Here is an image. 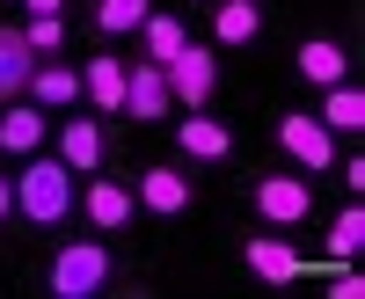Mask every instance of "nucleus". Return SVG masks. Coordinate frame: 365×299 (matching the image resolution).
<instances>
[{
    "label": "nucleus",
    "mask_w": 365,
    "mask_h": 299,
    "mask_svg": "<svg viewBox=\"0 0 365 299\" xmlns=\"http://www.w3.org/2000/svg\"><path fill=\"white\" fill-rule=\"evenodd\" d=\"M292 66H299L307 88H336V80H351V51L336 37H307V44L292 51Z\"/></svg>",
    "instance_id": "obj_14"
},
{
    "label": "nucleus",
    "mask_w": 365,
    "mask_h": 299,
    "mask_svg": "<svg viewBox=\"0 0 365 299\" xmlns=\"http://www.w3.org/2000/svg\"><path fill=\"white\" fill-rule=\"evenodd\" d=\"M29 15H66V0H22Z\"/></svg>",
    "instance_id": "obj_25"
},
{
    "label": "nucleus",
    "mask_w": 365,
    "mask_h": 299,
    "mask_svg": "<svg viewBox=\"0 0 365 299\" xmlns=\"http://www.w3.org/2000/svg\"><path fill=\"white\" fill-rule=\"evenodd\" d=\"M58 161H66L73 175H96L110 161V132H103V117H66L58 125Z\"/></svg>",
    "instance_id": "obj_9"
},
{
    "label": "nucleus",
    "mask_w": 365,
    "mask_h": 299,
    "mask_svg": "<svg viewBox=\"0 0 365 299\" xmlns=\"http://www.w3.org/2000/svg\"><path fill=\"white\" fill-rule=\"evenodd\" d=\"M241 263H249L263 285H299L307 278V256H299L285 234H249V241H241Z\"/></svg>",
    "instance_id": "obj_7"
},
{
    "label": "nucleus",
    "mask_w": 365,
    "mask_h": 299,
    "mask_svg": "<svg viewBox=\"0 0 365 299\" xmlns=\"http://www.w3.org/2000/svg\"><path fill=\"white\" fill-rule=\"evenodd\" d=\"M22 44L37 58H58V51H66V15H29L22 22Z\"/></svg>",
    "instance_id": "obj_22"
},
{
    "label": "nucleus",
    "mask_w": 365,
    "mask_h": 299,
    "mask_svg": "<svg viewBox=\"0 0 365 299\" xmlns=\"http://www.w3.org/2000/svg\"><path fill=\"white\" fill-rule=\"evenodd\" d=\"M81 212H88V226H96V234H125L132 212H139V197L117 183V175H96V183L81 190Z\"/></svg>",
    "instance_id": "obj_11"
},
{
    "label": "nucleus",
    "mask_w": 365,
    "mask_h": 299,
    "mask_svg": "<svg viewBox=\"0 0 365 299\" xmlns=\"http://www.w3.org/2000/svg\"><path fill=\"white\" fill-rule=\"evenodd\" d=\"M175 154H182V161H227V154H234V132L220 125V117L190 110V117H175Z\"/></svg>",
    "instance_id": "obj_12"
},
{
    "label": "nucleus",
    "mask_w": 365,
    "mask_h": 299,
    "mask_svg": "<svg viewBox=\"0 0 365 299\" xmlns=\"http://www.w3.org/2000/svg\"><path fill=\"white\" fill-rule=\"evenodd\" d=\"M15 212L29 226H66L73 219V168L58 154H22V175H15Z\"/></svg>",
    "instance_id": "obj_1"
},
{
    "label": "nucleus",
    "mask_w": 365,
    "mask_h": 299,
    "mask_svg": "<svg viewBox=\"0 0 365 299\" xmlns=\"http://www.w3.org/2000/svg\"><path fill=\"white\" fill-rule=\"evenodd\" d=\"M322 125L329 132H365V88L358 80H336V88H322Z\"/></svg>",
    "instance_id": "obj_18"
},
{
    "label": "nucleus",
    "mask_w": 365,
    "mask_h": 299,
    "mask_svg": "<svg viewBox=\"0 0 365 299\" xmlns=\"http://www.w3.org/2000/svg\"><path fill=\"white\" fill-rule=\"evenodd\" d=\"M263 226H307L314 219V175H256Z\"/></svg>",
    "instance_id": "obj_4"
},
{
    "label": "nucleus",
    "mask_w": 365,
    "mask_h": 299,
    "mask_svg": "<svg viewBox=\"0 0 365 299\" xmlns=\"http://www.w3.org/2000/svg\"><path fill=\"white\" fill-rule=\"evenodd\" d=\"M15 219V175H0V226Z\"/></svg>",
    "instance_id": "obj_24"
},
{
    "label": "nucleus",
    "mask_w": 365,
    "mask_h": 299,
    "mask_svg": "<svg viewBox=\"0 0 365 299\" xmlns=\"http://www.w3.org/2000/svg\"><path fill=\"white\" fill-rule=\"evenodd\" d=\"M81 103H96V117L125 110V58H117V51H103V58L81 66Z\"/></svg>",
    "instance_id": "obj_13"
},
{
    "label": "nucleus",
    "mask_w": 365,
    "mask_h": 299,
    "mask_svg": "<svg viewBox=\"0 0 365 299\" xmlns=\"http://www.w3.org/2000/svg\"><path fill=\"white\" fill-rule=\"evenodd\" d=\"M146 15H154V0H96V29L103 37H132Z\"/></svg>",
    "instance_id": "obj_21"
},
{
    "label": "nucleus",
    "mask_w": 365,
    "mask_h": 299,
    "mask_svg": "<svg viewBox=\"0 0 365 299\" xmlns=\"http://www.w3.org/2000/svg\"><path fill=\"white\" fill-rule=\"evenodd\" d=\"M132 197H139V212H161V219H175V212H190V175H182L175 161H161V168H139V183H132Z\"/></svg>",
    "instance_id": "obj_8"
},
{
    "label": "nucleus",
    "mask_w": 365,
    "mask_h": 299,
    "mask_svg": "<svg viewBox=\"0 0 365 299\" xmlns=\"http://www.w3.org/2000/svg\"><path fill=\"white\" fill-rule=\"evenodd\" d=\"M22 103H37V110H73L81 103V66H66V58H37L22 80Z\"/></svg>",
    "instance_id": "obj_10"
},
{
    "label": "nucleus",
    "mask_w": 365,
    "mask_h": 299,
    "mask_svg": "<svg viewBox=\"0 0 365 299\" xmlns=\"http://www.w3.org/2000/svg\"><path fill=\"white\" fill-rule=\"evenodd\" d=\"M168 110H175L168 73L154 66V58H132V66H125V110H117V117H132V125H161Z\"/></svg>",
    "instance_id": "obj_6"
},
{
    "label": "nucleus",
    "mask_w": 365,
    "mask_h": 299,
    "mask_svg": "<svg viewBox=\"0 0 365 299\" xmlns=\"http://www.w3.org/2000/svg\"><path fill=\"white\" fill-rule=\"evenodd\" d=\"M29 66H37V51L22 44V29H15V22H0V103H15V95H22Z\"/></svg>",
    "instance_id": "obj_19"
},
{
    "label": "nucleus",
    "mask_w": 365,
    "mask_h": 299,
    "mask_svg": "<svg viewBox=\"0 0 365 299\" xmlns=\"http://www.w3.org/2000/svg\"><path fill=\"white\" fill-rule=\"evenodd\" d=\"M329 299H365V278H358V263H336V278H329Z\"/></svg>",
    "instance_id": "obj_23"
},
{
    "label": "nucleus",
    "mask_w": 365,
    "mask_h": 299,
    "mask_svg": "<svg viewBox=\"0 0 365 299\" xmlns=\"http://www.w3.org/2000/svg\"><path fill=\"white\" fill-rule=\"evenodd\" d=\"M329 256H336V263L365 256V204H344V212L329 219Z\"/></svg>",
    "instance_id": "obj_20"
},
{
    "label": "nucleus",
    "mask_w": 365,
    "mask_h": 299,
    "mask_svg": "<svg viewBox=\"0 0 365 299\" xmlns=\"http://www.w3.org/2000/svg\"><path fill=\"white\" fill-rule=\"evenodd\" d=\"M44 117H51V110H37V103H22V95H15L8 110H0V154H37L44 132H51Z\"/></svg>",
    "instance_id": "obj_15"
},
{
    "label": "nucleus",
    "mask_w": 365,
    "mask_h": 299,
    "mask_svg": "<svg viewBox=\"0 0 365 299\" xmlns=\"http://www.w3.org/2000/svg\"><path fill=\"white\" fill-rule=\"evenodd\" d=\"M44 285H51V299H96V292L117 285V248L110 241H66L51 256Z\"/></svg>",
    "instance_id": "obj_2"
},
{
    "label": "nucleus",
    "mask_w": 365,
    "mask_h": 299,
    "mask_svg": "<svg viewBox=\"0 0 365 299\" xmlns=\"http://www.w3.org/2000/svg\"><path fill=\"white\" fill-rule=\"evenodd\" d=\"M161 73H168V95H175L182 110H205V103H212V88H220V58H212L205 44H182Z\"/></svg>",
    "instance_id": "obj_5"
},
{
    "label": "nucleus",
    "mask_w": 365,
    "mask_h": 299,
    "mask_svg": "<svg viewBox=\"0 0 365 299\" xmlns=\"http://www.w3.org/2000/svg\"><path fill=\"white\" fill-rule=\"evenodd\" d=\"M212 37L220 44H256L263 37V0H220L212 8Z\"/></svg>",
    "instance_id": "obj_17"
},
{
    "label": "nucleus",
    "mask_w": 365,
    "mask_h": 299,
    "mask_svg": "<svg viewBox=\"0 0 365 299\" xmlns=\"http://www.w3.org/2000/svg\"><path fill=\"white\" fill-rule=\"evenodd\" d=\"M190 44V29H182V15H168V8H154L139 22V58H154V66H168V58Z\"/></svg>",
    "instance_id": "obj_16"
},
{
    "label": "nucleus",
    "mask_w": 365,
    "mask_h": 299,
    "mask_svg": "<svg viewBox=\"0 0 365 299\" xmlns=\"http://www.w3.org/2000/svg\"><path fill=\"white\" fill-rule=\"evenodd\" d=\"M270 132H278L285 161H292L299 175H329V168H336V132H329L314 110H278V125H270Z\"/></svg>",
    "instance_id": "obj_3"
}]
</instances>
